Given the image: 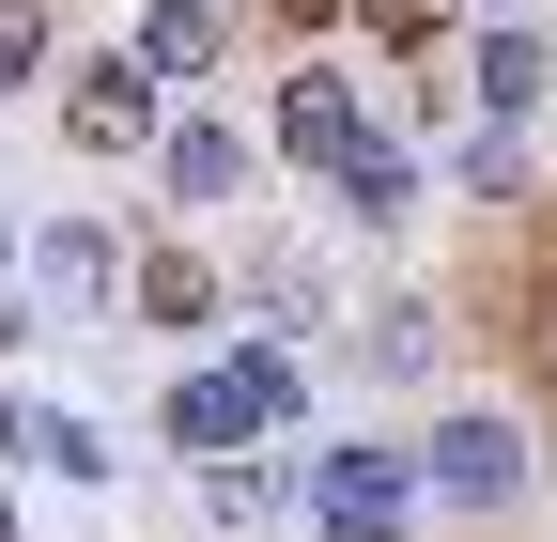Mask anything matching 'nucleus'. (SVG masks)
Returning a JSON list of instances; mask_svg holds the SVG:
<instances>
[{"label": "nucleus", "instance_id": "13", "mask_svg": "<svg viewBox=\"0 0 557 542\" xmlns=\"http://www.w3.org/2000/svg\"><path fill=\"white\" fill-rule=\"evenodd\" d=\"M32 280H47L62 310H109V295H124V233H109V218H47V233H32Z\"/></svg>", "mask_w": 557, "mask_h": 542}, {"label": "nucleus", "instance_id": "6", "mask_svg": "<svg viewBox=\"0 0 557 542\" xmlns=\"http://www.w3.org/2000/svg\"><path fill=\"white\" fill-rule=\"evenodd\" d=\"M449 78H465V124H496V140H527V109L557 94V47H542V32H480V47L449 62Z\"/></svg>", "mask_w": 557, "mask_h": 542}, {"label": "nucleus", "instance_id": "3", "mask_svg": "<svg viewBox=\"0 0 557 542\" xmlns=\"http://www.w3.org/2000/svg\"><path fill=\"white\" fill-rule=\"evenodd\" d=\"M263 140L295 156V171H325V186H341V171L372 156V94L341 78V62H278V109H263Z\"/></svg>", "mask_w": 557, "mask_h": 542}, {"label": "nucleus", "instance_id": "11", "mask_svg": "<svg viewBox=\"0 0 557 542\" xmlns=\"http://www.w3.org/2000/svg\"><path fill=\"white\" fill-rule=\"evenodd\" d=\"M233 310H248V342H278V357H295L310 325H341V310H325V263H310V248H248Z\"/></svg>", "mask_w": 557, "mask_h": 542}, {"label": "nucleus", "instance_id": "2", "mask_svg": "<svg viewBox=\"0 0 557 542\" xmlns=\"http://www.w3.org/2000/svg\"><path fill=\"white\" fill-rule=\"evenodd\" d=\"M527 481H542V449H527L511 403H449V419L418 434V496L434 512H511Z\"/></svg>", "mask_w": 557, "mask_h": 542}, {"label": "nucleus", "instance_id": "8", "mask_svg": "<svg viewBox=\"0 0 557 542\" xmlns=\"http://www.w3.org/2000/svg\"><path fill=\"white\" fill-rule=\"evenodd\" d=\"M124 62H139L156 94H186V78H233V16H218V0H139Z\"/></svg>", "mask_w": 557, "mask_h": 542}, {"label": "nucleus", "instance_id": "9", "mask_svg": "<svg viewBox=\"0 0 557 542\" xmlns=\"http://www.w3.org/2000/svg\"><path fill=\"white\" fill-rule=\"evenodd\" d=\"M124 310L156 325V342H201V325H233V280H218L201 248H139V263H124Z\"/></svg>", "mask_w": 557, "mask_h": 542}, {"label": "nucleus", "instance_id": "19", "mask_svg": "<svg viewBox=\"0 0 557 542\" xmlns=\"http://www.w3.org/2000/svg\"><path fill=\"white\" fill-rule=\"evenodd\" d=\"M357 16H372V47H434V32H449V0H357Z\"/></svg>", "mask_w": 557, "mask_h": 542}, {"label": "nucleus", "instance_id": "14", "mask_svg": "<svg viewBox=\"0 0 557 542\" xmlns=\"http://www.w3.org/2000/svg\"><path fill=\"white\" fill-rule=\"evenodd\" d=\"M0 449L47 465V481H109V434H94V419H62V403H16V387H0Z\"/></svg>", "mask_w": 557, "mask_h": 542}, {"label": "nucleus", "instance_id": "16", "mask_svg": "<svg viewBox=\"0 0 557 542\" xmlns=\"http://www.w3.org/2000/svg\"><path fill=\"white\" fill-rule=\"evenodd\" d=\"M233 387H248V419H263V449L310 419V357H278V342H233Z\"/></svg>", "mask_w": 557, "mask_h": 542}, {"label": "nucleus", "instance_id": "4", "mask_svg": "<svg viewBox=\"0 0 557 542\" xmlns=\"http://www.w3.org/2000/svg\"><path fill=\"white\" fill-rule=\"evenodd\" d=\"M156 124H171V94L139 78L124 47H94V62H62V140H78V156H156Z\"/></svg>", "mask_w": 557, "mask_h": 542}, {"label": "nucleus", "instance_id": "1", "mask_svg": "<svg viewBox=\"0 0 557 542\" xmlns=\"http://www.w3.org/2000/svg\"><path fill=\"white\" fill-rule=\"evenodd\" d=\"M295 512L325 527V542H418V449H387V434H341V449H295Z\"/></svg>", "mask_w": 557, "mask_h": 542}, {"label": "nucleus", "instance_id": "18", "mask_svg": "<svg viewBox=\"0 0 557 542\" xmlns=\"http://www.w3.org/2000/svg\"><path fill=\"white\" fill-rule=\"evenodd\" d=\"M47 78V0H0V94Z\"/></svg>", "mask_w": 557, "mask_h": 542}, {"label": "nucleus", "instance_id": "10", "mask_svg": "<svg viewBox=\"0 0 557 542\" xmlns=\"http://www.w3.org/2000/svg\"><path fill=\"white\" fill-rule=\"evenodd\" d=\"M156 186L186 201V218H218V201L248 186V124H233V109H186V124H156Z\"/></svg>", "mask_w": 557, "mask_h": 542}, {"label": "nucleus", "instance_id": "5", "mask_svg": "<svg viewBox=\"0 0 557 542\" xmlns=\"http://www.w3.org/2000/svg\"><path fill=\"white\" fill-rule=\"evenodd\" d=\"M341 372H357V387L449 372V310H434V295H372V310H341Z\"/></svg>", "mask_w": 557, "mask_h": 542}, {"label": "nucleus", "instance_id": "7", "mask_svg": "<svg viewBox=\"0 0 557 542\" xmlns=\"http://www.w3.org/2000/svg\"><path fill=\"white\" fill-rule=\"evenodd\" d=\"M156 449H186V465H248V449H263V419H248L233 357H218V372H171V403H156Z\"/></svg>", "mask_w": 557, "mask_h": 542}, {"label": "nucleus", "instance_id": "17", "mask_svg": "<svg viewBox=\"0 0 557 542\" xmlns=\"http://www.w3.org/2000/svg\"><path fill=\"white\" fill-rule=\"evenodd\" d=\"M465 201H527V140H496V124H465V171H449Z\"/></svg>", "mask_w": 557, "mask_h": 542}, {"label": "nucleus", "instance_id": "15", "mask_svg": "<svg viewBox=\"0 0 557 542\" xmlns=\"http://www.w3.org/2000/svg\"><path fill=\"white\" fill-rule=\"evenodd\" d=\"M201 512L248 542V527H278V512H295V465H278V449H248V465H201Z\"/></svg>", "mask_w": 557, "mask_h": 542}, {"label": "nucleus", "instance_id": "20", "mask_svg": "<svg viewBox=\"0 0 557 542\" xmlns=\"http://www.w3.org/2000/svg\"><path fill=\"white\" fill-rule=\"evenodd\" d=\"M0 542H16V496H0Z\"/></svg>", "mask_w": 557, "mask_h": 542}, {"label": "nucleus", "instance_id": "12", "mask_svg": "<svg viewBox=\"0 0 557 542\" xmlns=\"http://www.w3.org/2000/svg\"><path fill=\"white\" fill-rule=\"evenodd\" d=\"M325 201H341V233H418V218H434V186H418V156L387 140V124H372V156L341 171Z\"/></svg>", "mask_w": 557, "mask_h": 542}]
</instances>
